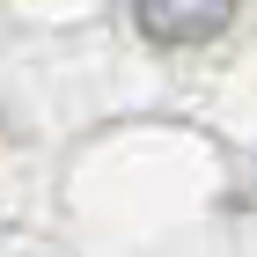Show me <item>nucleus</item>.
Masks as SVG:
<instances>
[{
    "instance_id": "nucleus-1",
    "label": "nucleus",
    "mask_w": 257,
    "mask_h": 257,
    "mask_svg": "<svg viewBox=\"0 0 257 257\" xmlns=\"http://www.w3.org/2000/svg\"><path fill=\"white\" fill-rule=\"evenodd\" d=\"M242 0H133L140 30L155 44H206L228 30V15H235Z\"/></svg>"
}]
</instances>
